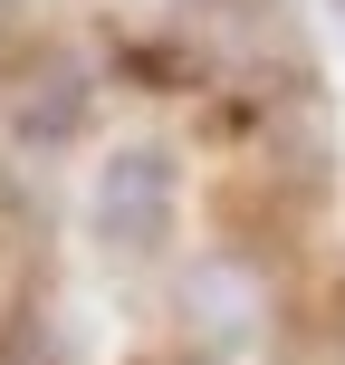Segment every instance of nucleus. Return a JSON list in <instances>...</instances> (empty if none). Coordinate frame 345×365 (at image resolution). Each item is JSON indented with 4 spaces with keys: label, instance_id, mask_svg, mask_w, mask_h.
Returning <instances> with one entry per match:
<instances>
[{
    "label": "nucleus",
    "instance_id": "obj_1",
    "mask_svg": "<svg viewBox=\"0 0 345 365\" xmlns=\"http://www.w3.org/2000/svg\"><path fill=\"white\" fill-rule=\"evenodd\" d=\"M164 202H173L164 154H115L106 182H96V231L115 250H144V240H164Z\"/></svg>",
    "mask_w": 345,
    "mask_h": 365
}]
</instances>
